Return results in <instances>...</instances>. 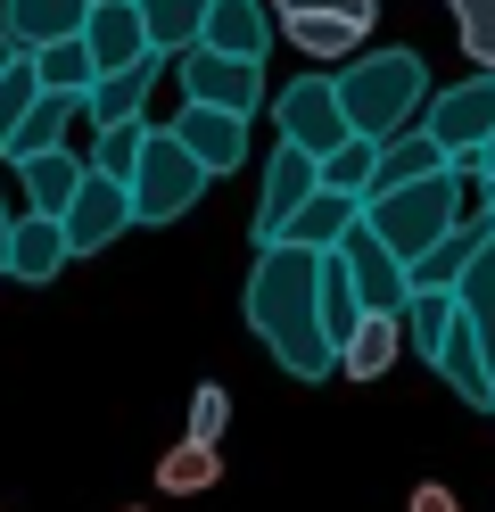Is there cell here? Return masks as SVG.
Returning <instances> with one entry per match:
<instances>
[{
    "label": "cell",
    "instance_id": "cell-19",
    "mask_svg": "<svg viewBox=\"0 0 495 512\" xmlns=\"http://www.w3.org/2000/svg\"><path fill=\"white\" fill-rule=\"evenodd\" d=\"M25 207L33 215H66L75 207V190H83V174H91V157L83 149H50V157H25Z\"/></svg>",
    "mask_w": 495,
    "mask_h": 512
},
{
    "label": "cell",
    "instance_id": "cell-1",
    "mask_svg": "<svg viewBox=\"0 0 495 512\" xmlns=\"http://www.w3.org/2000/svg\"><path fill=\"white\" fill-rule=\"evenodd\" d=\"M248 331L273 347V364L289 380H330L339 372V339L322 323V256L314 248H256L248 265Z\"/></svg>",
    "mask_w": 495,
    "mask_h": 512
},
{
    "label": "cell",
    "instance_id": "cell-3",
    "mask_svg": "<svg viewBox=\"0 0 495 512\" xmlns=\"http://www.w3.org/2000/svg\"><path fill=\"white\" fill-rule=\"evenodd\" d=\"M363 223H372V232L405 256V265H421V256L462 223V166L429 174V182H405V190H380V199H363Z\"/></svg>",
    "mask_w": 495,
    "mask_h": 512
},
{
    "label": "cell",
    "instance_id": "cell-8",
    "mask_svg": "<svg viewBox=\"0 0 495 512\" xmlns=\"http://www.w3.org/2000/svg\"><path fill=\"white\" fill-rule=\"evenodd\" d=\"M174 75H182V100L190 108H223V116H256L264 108V67L256 58H223V50H182L174 58Z\"/></svg>",
    "mask_w": 495,
    "mask_h": 512
},
{
    "label": "cell",
    "instance_id": "cell-40",
    "mask_svg": "<svg viewBox=\"0 0 495 512\" xmlns=\"http://www.w3.org/2000/svg\"><path fill=\"white\" fill-rule=\"evenodd\" d=\"M471 174H479V182H495V141H487V149L471 157Z\"/></svg>",
    "mask_w": 495,
    "mask_h": 512
},
{
    "label": "cell",
    "instance_id": "cell-23",
    "mask_svg": "<svg viewBox=\"0 0 495 512\" xmlns=\"http://www.w3.org/2000/svg\"><path fill=\"white\" fill-rule=\"evenodd\" d=\"M446 166H454V157L413 124V133L380 141V182H372V199H380V190H405V182H429V174H446Z\"/></svg>",
    "mask_w": 495,
    "mask_h": 512
},
{
    "label": "cell",
    "instance_id": "cell-30",
    "mask_svg": "<svg viewBox=\"0 0 495 512\" xmlns=\"http://www.w3.org/2000/svg\"><path fill=\"white\" fill-rule=\"evenodd\" d=\"M454 306L471 314V331H479V347H487V364H495V240L479 248V265L462 273V290H454Z\"/></svg>",
    "mask_w": 495,
    "mask_h": 512
},
{
    "label": "cell",
    "instance_id": "cell-36",
    "mask_svg": "<svg viewBox=\"0 0 495 512\" xmlns=\"http://www.w3.org/2000/svg\"><path fill=\"white\" fill-rule=\"evenodd\" d=\"M405 512H462V496L454 488H438V479H429V488H413V504Z\"/></svg>",
    "mask_w": 495,
    "mask_h": 512
},
{
    "label": "cell",
    "instance_id": "cell-11",
    "mask_svg": "<svg viewBox=\"0 0 495 512\" xmlns=\"http://www.w3.org/2000/svg\"><path fill=\"white\" fill-rule=\"evenodd\" d=\"M429 372H438V380H446V389H454L462 405L495 413V364H487V347H479V331H471V314H462V306H454L446 339L429 347Z\"/></svg>",
    "mask_w": 495,
    "mask_h": 512
},
{
    "label": "cell",
    "instance_id": "cell-15",
    "mask_svg": "<svg viewBox=\"0 0 495 512\" xmlns=\"http://www.w3.org/2000/svg\"><path fill=\"white\" fill-rule=\"evenodd\" d=\"M99 0H0V25L17 34V50H50V42H75L83 25H91Z\"/></svg>",
    "mask_w": 495,
    "mask_h": 512
},
{
    "label": "cell",
    "instance_id": "cell-25",
    "mask_svg": "<svg viewBox=\"0 0 495 512\" xmlns=\"http://www.w3.org/2000/svg\"><path fill=\"white\" fill-rule=\"evenodd\" d=\"M75 116H83V100H58V91H42V100H33V116L17 124V149H9V166L66 149V124H75Z\"/></svg>",
    "mask_w": 495,
    "mask_h": 512
},
{
    "label": "cell",
    "instance_id": "cell-39",
    "mask_svg": "<svg viewBox=\"0 0 495 512\" xmlns=\"http://www.w3.org/2000/svg\"><path fill=\"white\" fill-rule=\"evenodd\" d=\"M17 58H25V50H17V34H9V25H0V75H9Z\"/></svg>",
    "mask_w": 495,
    "mask_h": 512
},
{
    "label": "cell",
    "instance_id": "cell-27",
    "mask_svg": "<svg viewBox=\"0 0 495 512\" xmlns=\"http://www.w3.org/2000/svg\"><path fill=\"white\" fill-rule=\"evenodd\" d=\"M149 141H157L149 116H141V124H116V133H91V174L132 182V174H141V157H149Z\"/></svg>",
    "mask_w": 495,
    "mask_h": 512
},
{
    "label": "cell",
    "instance_id": "cell-9",
    "mask_svg": "<svg viewBox=\"0 0 495 512\" xmlns=\"http://www.w3.org/2000/svg\"><path fill=\"white\" fill-rule=\"evenodd\" d=\"M339 256H347V273H355L363 314H405V306H413V265H405V256H396V248L372 232V223H355Z\"/></svg>",
    "mask_w": 495,
    "mask_h": 512
},
{
    "label": "cell",
    "instance_id": "cell-33",
    "mask_svg": "<svg viewBox=\"0 0 495 512\" xmlns=\"http://www.w3.org/2000/svg\"><path fill=\"white\" fill-rule=\"evenodd\" d=\"M223 422H231V397L207 380V389L190 397V438H198V446H223Z\"/></svg>",
    "mask_w": 495,
    "mask_h": 512
},
{
    "label": "cell",
    "instance_id": "cell-5",
    "mask_svg": "<svg viewBox=\"0 0 495 512\" xmlns=\"http://www.w3.org/2000/svg\"><path fill=\"white\" fill-rule=\"evenodd\" d=\"M273 124H281V141L289 149H314V157H330V149H347L355 141V124H347V100H339V75H297L289 91H273Z\"/></svg>",
    "mask_w": 495,
    "mask_h": 512
},
{
    "label": "cell",
    "instance_id": "cell-32",
    "mask_svg": "<svg viewBox=\"0 0 495 512\" xmlns=\"http://www.w3.org/2000/svg\"><path fill=\"white\" fill-rule=\"evenodd\" d=\"M33 100H42V75H33V58H17V67L0 75V157L17 149V124L33 116Z\"/></svg>",
    "mask_w": 495,
    "mask_h": 512
},
{
    "label": "cell",
    "instance_id": "cell-22",
    "mask_svg": "<svg viewBox=\"0 0 495 512\" xmlns=\"http://www.w3.org/2000/svg\"><path fill=\"white\" fill-rule=\"evenodd\" d=\"M355 223H363V199H347V190H314V207L289 223V240L314 248V256H330V248H347Z\"/></svg>",
    "mask_w": 495,
    "mask_h": 512
},
{
    "label": "cell",
    "instance_id": "cell-2",
    "mask_svg": "<svg viewBox=\"0 0 495 512\" xmlns=\"http://www.w3.org/2000/svg\"><path fill=\"white\" fill-rule=\"evenodd\" d=\"M339 100H347L355 141H396V133H413V116H429L438 91H429V58L421 50H363L339 75Z\"/></svg>",
    "mask_w": 495,
    "mask_h": 512
},
{
    "label": "cell",
    "instance_id": "cell-12",
    "mask_svg": "<svg viewBox=\"0 0 495 512\" xmlns=\"http://www.w3.org/2000/svg\"><path fill=\"white\" fill-rule=\"evenodd\" d=\"M83 42L99 58V75H124V67H141V58H157V34H149L141 0H99L91 25H83Z\"/></svg>",
    "mask_w": 495,
    "mask_h": 512
},
{
    "label": "cell",
    "instance_id": "cell-41",
    "mask_svg": "<svg viewBox=\"0 0 495 512\" xmlns=\"http://www.w3.org/2000/svg\"><path fill=\"white\" fill-rule=\"evenodd\" d=\"M487 215H495V182H487Z\"/></svg>",
    "mask_w": 495,
    "mask_h": 512
},
{
    "label": "cell",
    "instance_id": "cell-29",
    "mask_svg": "<svg viewBox=\"0 0 495 512\" xmlns=\"http://www.w3.org/2000/svg\"><path fill=\"white\" fill-rule=\"evenodd\" d=\"M322 323H330V339H355V323H363V298H355V273H347V256L330 248L322 256Z\"/></svg>",
    "mask_w": 495,
    "mask_h": 512
},
{
    "label": "cell",
    "instance_id": "cell-24",
    "mask_svg": "<svg viewBox=\"0 0 495 512\" xmlns=\"http://www.w3.org/2000/svg\"><path fill=\"white\" fill-rule=\"evenodd\" d=\"M33 75H42V91H58V100H91V83H99V58L91 42H50V50H33Z\"/></svg>",
    "mask_w": 495,
    "mask_h": 512
},
{
    "label": "cell",
    "instance_id": "cell-16",
    "mask_svg": "<svg viewBox=\"0 0 495 512\" xmlns=\"http://www.w3.org/2000/svg\"><path fill=\"white\" fill-rule=\"evenodd\" d=\"M157 67H165V50H157V58H141V67H124V75H99V83H91V100H83L91 133L141 124V116H149V91H157Z\"/></svg>",
    "mask_w": 495,
    "mask_h": 512
},
{
    "label": "cell",
    "instance_id": "cell-28",
    "mask_svg": "<svg viewBox=\"0 0 495 512\" xmlns=\"http://www.w3.org/2000/svg\"><path fill=\"white\" fill-rule=\"evenodd\" d=\"M215 479H223V455H215V446H198V438H182L174 455L157 463V488L165 496H207Z\"/></svg>",
    "mask_w": 495,
    "mask_h": 512
},
{
    "label": "cell",
    "instance_id": "cell-7",
    "mask_svg": "<svg viewBox=\"0 0 495 512\" xmlns=\"http://www.w3.org/2000/svg\"><path fill=\"white\" fill-rule=\"evenodd\" d=\"M314 190H322V157L281 141L273 157H264V190H256V248H281L289 223L314 207Z\"/></svg>",
    "mask_w": 495,
    "mask_h": 512
},
{
    "label": "cell",
    "instance_id": "cell-17",
    "mask_svg": "<svg viewBox=\"0 0 495 512\" xmlns=\"http://www.w3.org/2000/svg\"><path fill=\"white\" fill-rule=\"evenodd\" d=\"M66 265H75V248H66V223L58 215H17V248H9V281H33V290H42V281H58Z\"/></svg>",
    "mask_w": 495,
    "mask_h": 512
},
{
    "label": "cell",
    "instance_id": "cell-14",
    "mask_svg": "<svg viewBox=\"0 0 495 512\" xmlns=\"http://www.w3.org/2000/svg\"><path fill=\"white\" fill-rule=\"evenodd\" d=\"M165 133H174L207 174H231V166L248 157V116H223V108H190V100H182V116L165 124Z\"/></svg>",
    "mask_w": 495,
    "mask_h": 512
},
{
    "label": "cell",
    "instance_id": "cell-6",
    "mask_svg": "<svg viewBox=\"0 0 495 512\" xmlns=\"http://www.w3.org/2000/svg\"><path fill=\"white\" fill-rule=\"evenodd\" d=\"M421 133L438 141V149L454 157L462 174H471V157H479V149L495 141V75H479V67H471V83H446L438 100H429Z\"/></svg>",
    "mask_w": 495,
    "mask_h": 512
},
{
    "label": "cell",
    "instance_id": "cell-37",
    "mask_svg": "<svg viewBox=\"0 0 495 512\" xmlns=\"http://www.w3.org/2000/svg\"><path fill=\"white\" fill-rule=\"evenodd\" d=\"M462 50H471V67L495 75V25H479V34H462Z\"/></svg>",
    "mask_w": 495,
    "mask_h": 512
},
{
    "label": "cell",
    "instance_id": "cell-4",
    "mask_svg": "<svg viewBox=\"0 0 495 512\" xmlns=\"http://www.w3.org/2000/svg\"><path fill=\"white\" fill-rule=\"evenodd\" d=\"M207 166H198V157L165 133L157 124V141H149V157H141V174H132V215L141 223H174V215H190L198 199H207Z\"/></svg>",
    "mask_w": 495,
    "mask_h": 512
},
{
    "label": "cell",
    "instance_id": "cell-34",
    "mask_svg": "<svg viewBox=\"0 0 495 512\" xmlns=\"http://www.w3.org/2000/svg\"><path fill=\"white\" fill-rule=\"evenodd\" d=\"M297 9H322V17H380V0H273V17H297Z\"/></svg>",
    "mask_w": 495,
    "mask_h": 512
},
{
    "label": "cell",
    "instance_id": "cell-31",
    "mask_svg": "<svg viewBox=\"0 0 495 512\" xmlns=\"http://www.w3.org/2000/svg\"><path fill=\"white\" fill-rule=\"evenodd\" d=\"M372 182H380V141H347V149H330V157H322V190L372 199Z\"/></svg>",
    "mask_w": 495,
    "mask_h": 512
},
{
    "label": "cell",
    "instance_id": "cell-13",
    "mask_svg": "<svg viewBox=\"0 0 495 512\" xmlns=\"http://www.w3.org/2000/svg\"><path fill=\"white\" fill-rule=\"evenodd\" d=\"M487 240H495V215H487V207H479V215H462L454 232L413 265V298H454V290H462V273L479 265V248H487Z\"/></svg>",
    "mask_w": 495,
    "mask_h": 512
},
{
    "label": "cell",
    "instance_id": "cell-21",
    "mask_svg": "<svg viewBox=\"0 0 495 512\" xmlns=\"http://www.w3.org/2000/svg\"><path fill=\"white\" fill-rule=\"evenodd\" d=\"M281 34H289V42L322 67V58H363V34H372V25H363V17H322V9H297V17H281Z\"/></svg>",
    "mask_w": 495,
    "mask_h": 512
},
{
    "label": "cell",
    "instance_id": "cell-20",
    "mask_svg": "<svg viewBox=\"0 0 495 512\" xmlns=\"http://www.w3.org/2000/svg\"><path fill=\"white\" fill-rule=\"evenodd\" d=\"M405 347H413V339H405V314H363L355 339L339 347V372H347V380H380Z\"/></svg>",
    "mask_w": 495,
    "mask_h": 512
},
{
    "label": "cell",
    "instance_id": "cell-26",
    "mask_svg": "<svg viewBox=\"0 0 495 512\" xmlns=\"http://www.w3.org/2000/svg\"><path fill=\"white\" fill-rule=\"evenodd\" d=\"M141 17H149L157 50L182 58V50H198V34H207V17H215V0H141Z\"/></svg>",
    "mask_w": 495,
    "mask_h": 512
},
{
    "label": "cell",
    "instance_id": "cell-35",
    "mask_svg": "<svg viewBox=\"0 0 495 512\" xmlns=\"http://www.w3.org/2000/svg\"><path fill=\"white\" fill-rule=\"evenodd\" d=\"M454 9V34H479V25H495V0H446Z\"/></svg>",
    "mask_w": 495,
    "mask_h": 512
},
{
    "label": "cell",
    "instance_id": "cell-38",
    "mask_svg": "<svg viewBox=\"0 0 495 512\" xmlns=\"http://www.w3.org/2000/svg\"><path fill=\"white\" fill-rule=\"evenodd\" d=\"M9 248H17V207H9V190H0V273H9Z\"/></svg>",
    "mask_w": 495,
    "mask_h": 512
},
{
    "label": "cell",
    "instance_id": "cell-10",
    "mask_svg": "<svg viewBox=\"0 0 495 512\" xmlns=\"http://www.w3.org/2000/svg\"><path fill=\"white\" fill-rule=\"evenodd\" d=\"M58 223H66V248H75V256H99V248H116V240L132 232V223H141V215H132V182H108V174H83V190H75V207H66Z\"/></svg>",
    "mask_w": 495,
    "mask_h": 512
},
{
    "label": "cell",
    "instance_id": "cell-18",
    "mask_svg": "<svg viewBox=\"0 0 495 512\" xmlns=\"http://www.w3.org/2000/svg\"><path fill=\"white\" fill-rule=\"evenodd\" d=\"M198 42L223 50V58H256L264 67V50H273V0H215V17H207Z\"/></svg>",
    "mask_w": 495,
    "mask_h": 512
}]
</instances>
